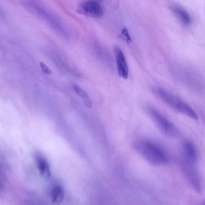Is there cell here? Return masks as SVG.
Listing matches in <instances>:
<instances>
[{"label":"cell","mask_w":205,"mask_h":205,"mask_svg":"<svg viewBox=\"0 0 205 205\" xmlns=\"http://www.w3.org/2000/svg\"><path fill=\"white\" fill-rule=\"evenodd\" d=\"M121 34L124 37V38L126 39V42L128 43H131V42H132V38H131L130 35L129 33L128 30L127 29V28H125V27L123 28L122 31H121Z\"/></svg>","instance_id":"obj_11"},{"label":"cell","mask_w":205,"mask_h":205,"mask_svg":"<svg viewBox=\"0 0 205 205\" xmlns=\"http://www.w3.org/2000/svg\"><path fill=\"white\" fill-rule=\"evenodd\" d=\"M170 8L182 24L186 26H189L191 24V16L184 7L179 4H172L170 5Z\"/></svg>","instance_id":"obj_7"},{"label":"cell","mask_w":205,"mask_h":205,"mask_svg":"<svg viewBox=\"0 0 205 205\" xmlns=\"http://www.w3.org/2000/svg\"><path fill=\"white\" fill-rule=\"evenodd\" d=\"M114 53L119 76L126 79L128 78L129 69L124 55L121 49L117 46L114 49Z\"/></svg>","instance_id":"obj_6"},{"label":"cell","mask_w":205,"mask_h":205,"mask_svg":"<svg viewBox=\"0 0 205 205\" xmlns=\"http://www.w3.org/2000/svg\"><path fill=\"white\" fill-rule=\"evenodd\" d=\"M182 163L195 165L197 161L198 153L195 145L189 141H186L182 146Z\"/></svg>","instance_id":"obj_5"},{"label":"cell","mask_w":205,"mask_h":205,"mask_svg":"<svg viewBox=\"0 0 205 205\" xmlns=\"http://www.w3.org/2000/svg\"><path fill=\"white\" fill-rule=\"evenodd\" d=\"M146 111L158 129L164 135L172 138L178 137L180 132L178 128L158 109L153 107L148 106Z\"/></svg>","instance_id":"obj_3"},{"label":"cell","mask_w":205,"mask_h":205,"mask_svg":"<svg viewBox=\"0 0 205 205\" xmlns=\"http://www.w3.org/2000/svg\"><path fill=\"white\" fill-rule=\"evenodd\" d=\"M134 147L138 153L151 164L164 165L168 162L166 153L154 143L146 140L139 141L135 143Z\"/></svg>","instance_id":"obj_1"},{"label":"cell","mask_w":205,"mask_h":205,"mask_svg":"<svg viewBox=\"0 0 205 205\" xmlns=\"http://www.w3.org/2000/svg\"><path fill=\"white\" fill-rule=\"evenodd\" d=\"M36 160L40 173L46 178H49L51 176V172L49 166L46 159L41 156L38 154L36 156Z\"/></svg>","instance_id":"obj_8"},{"label":"cell","mask_w":205,"mask_h":205,"mask_svg":"<svg viewBox=\"0 0 205 205\" xmlns=\"http://www.w3.org/2000/svg\"><path fill=\"white\" fill-rule=\"evenodd\" d=\"M65 197V192L61 186H57L52 191V201L55 204H59L63 201Z\"/></svg>","instance_id":"obj_9"},{"label":"cell","mask_w":205,"mask_h":205,"mask_svg":"<svg viewBox=\"0 0 205 205\" xmlns=\"http://www.w3.org/2000/svg\"><path fill=\"white\" fill-rule=\"evenodd\" d=\"M77 11L89 17L100 18L103 15L102 6L98 1L88 0L81 2L77 7Z\"/></svg>","instance_id":"obj_4"},{"label":"cell","mask_w":205,"mask_h":205,"mask_svg":"<svg viewBox=\"0 0 205 205\" xmlns=\"http://www.w3.org/2000/svg\"><path fill=\"white\" fill-rule=\"evenodd\" d=\"M155 94L167 105L176 111L193 120L198 119L197 114L188 104L167 90L161 88L153 89Z\"/></svg>","instance_id":"obj_2"},{"label":"cell","mask_w":205,"mask_h":205,"mask_svg":"<svg viewBox=\"0 0 205 205\" xmlns=\"http://www.w3.org/2000/svg\"><path fill=\"white\" fill-rule=\"evenodd\" d=\"M40 65L43 72L45 74L50 75L53 74L52 71L44 63L40 62Z\"/></svg>","instance_id":"obj_12"},{"label":"cell","mask_w":205,"mask_h":205,"mask_svg":"<svg viewBox=\"0 0 205 205\" xmlns=\"http://www.w3.org/2000/svg\"><path fill=\"white\" fill-rule=\"evenodd\" d=\"M73 89L75 92L78 95L80 96L84 100L85 103L88 108H92V103L91 100L89 98L88 94L81 88L76 84L73 85Z\"/></svg>","instance_id":"obj_10"}]
</instances>
